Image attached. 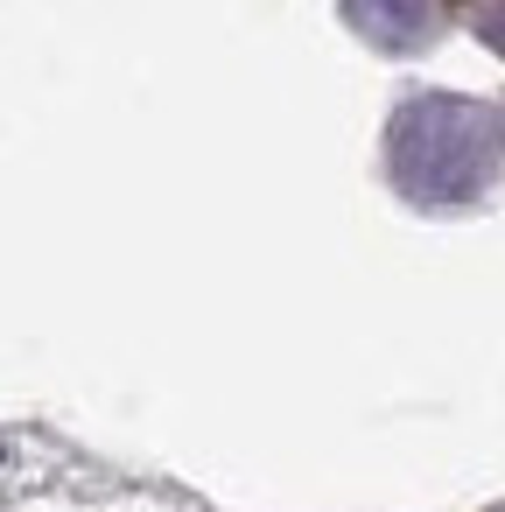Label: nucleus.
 <instances>
[{
    "label": "nucleus",
    "instance_id": "nucleus-3",
    "mask_svg": "<svg viewBox=\"0 0 505 512\" xmlns=\"http://www.w3.org/2000/svg\"><path fill=\"white\" fill-rule=\"evenodd\" d=\"M477 36L505 57V0H491V8H477Z\"/></svg>",
    "mask_w": 505,
    "mask_h": 512
},
{
    "label": "nucleus",
    "instance_id": "nucleus-1",
    "mask_svg": "<svg viewBox=\"0 0 505 512\" xmlns=\"http://www.w3.org/2000/svg\"><path fill=\"white\" fill-rule=\"evenodd\" d=\"M498 148H505L498 113L477 106V99H456V92H414L386 120V176L421 211L470 204L491 183Z\"/></svg>",
    "mask_w": 505,
    "mask_h": 512
},
{
    "label": "nucleus",
    "instance_id": "nucleus-2",
    "mask_svg": "<svg viewBox=\"0 0 505 512\" xmlns=\"http://www.w3.org/2000/svg\"><path fill=\"white\" fill-rule=\"evenodd\" d=\"M344 22H351L372 50L414 57V50H428L435 29H442V0H344Z\"/></svg>",
    "mask_w": 505,
    "mask_h": 512
}]
</instances>
